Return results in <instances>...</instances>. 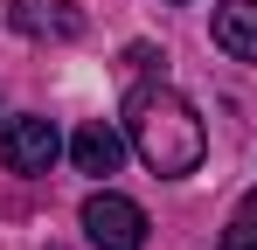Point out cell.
<instances>
[{"label":"cell","instance_id":"obj_4","mask_svg":"<svg viewBox=\"0 0 257 250\" xmlns=\"http://www.w3.org/2000/svg\"><path fill=\"white\" fill-rule=\"evenodd\" d=\"M7 14H14L21 35H35V42H77L84 35V14H77L70 0H14Z\"/></svg>","mask_w":257,"mask_h":250},{"label":"cell","instance_id":"obj_8","mask_svg":"<svg viewBox=\"0 0 257 250\" xmlns=\"http://www.w3.org/2000/svg\"><path fill=\"white\" fill-rule=\"evenodd\" d=\"M222 250H257L250 236H236V229H229V236H222Z\"/></svg>","mask_w":257,"mask_h":250},{"label":"cell","instance_id":"obj_6","mask_svg":"<svg viewBox=\"0 0 257 250\" xmlns=\"http://www.w3.org/2000/svg\"><path fill=\"white\" fill-rule=\"evenodd\" d=\"M70 153H77V167H84V174H97V181H104V174H118V153H125V139H118L104 118H90L84 132L70 139Z\"/></svg>","mask_w":257,"mask_h":250},{"label":"cell","instance_id":"obj_7","mask_svg":"<svg viewBox=\"0 0 257 250\" xmlns=\"http://www.w3.org/2000/svg\"><path fill=\"white\" fill-rule=\"evenodd\" d=\"M229 229H236V236H250V243H257V195H243V202H236V215H229Z\"/></svg>","mask_w":257,"mask_h":250},{"label":"cell","instance_id":"obj_5","mask_svg":"<svg viewBox=\"0 0 257 250\" xmlns=\"http://www.w3.org/2000/svg\"><path fill=\"white\" fill-rule=\"evenodd\" d=\"M209 28H215V49H229L236 63H257V0H222Z\"/></svg>","mask_w":257,"mask_h":250},{"label":"cell","instance_id":"obj_3","mask_svg":"<svg viewBox=\"0 0 257 250\" xmlns=\"http://www.w3.org/2000/svg\"><path fill=\"white\" fill-rule=\"evenodd\" d=\"M56 153H63V139H56L49 118H7V132H0V160H7V174H49Z\"/></svg>","mask_w":257,"mask_h":250},{"label":"cell","instance_id":"obj_2","mask_svg":"<svg viewBox=\"0 0 257 250\" xmlns=\"http://www.w3.org/2000/svg\"><path fill=\"white\" fill-rule=\"evenodd\" d=\"M84 236L97 250H146V208L111 195V188H97L84 202Z\"/></svg>","mask_w":257,"mask_h":250},{"label":"cell","instance_id":"obj_1","mask_svg":"<svg viewBox=\"0 0 257 250\" xmlns=\"http://www.w3.org/2000/svg\"><path fill=\"white\" fill-rule=\"evenodd\" d=\"M125 139H132V153L153 174H167V181L195 174L202 153H209V125L195 118V104L181 90H167V83H139L125 97Z\"/></svg>","mask_w":257,"mask_h":250}]
</instances>
